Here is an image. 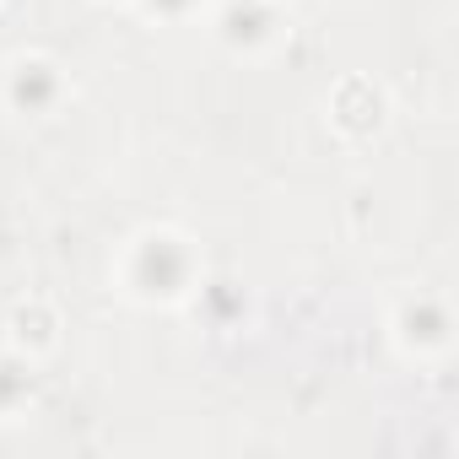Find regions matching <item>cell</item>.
I'll list each match as a JSON object with an SVG mask.
<instances>
[{"instance_id": "obj_11", "label": "cell", "mask_w": 459, "mask_h": 459, "mask_svg": "<svg viewBox=\"0 0 459 459\" xmlns=\"http://www.w3.org/2000/svg\"><path fill=\"white\" fill-rule=\"evenodd\" d=\"M281 6H292V0H281Z\"/></svg>"}, {"instance_id": "obj_3", "label": "cell", "mask_w": 459, "mask_h": 459, "mask_svg": "<svg viewBox=\"0 0 459 459\" xmlns=\"http://www.w3.org/2000/svg\"><path fill=\"white\" fill-rule=\"evenodd\" d=\"M76 103V76L49 49H22L0 65V108L22 125H49Z\"/></svg>"}, {"instance_id": "obj_1", "label": "cell", "mask_w": 459, "mask_h": 459, "mask_svg": "<svg viewBox=\"0 0 459 459\" xmlns=\"http://www.w3.org/2000/svg\"><path fill=\"white\" fill-rule=\"evenodd\" d=\"M211 276L205 265V249L195 233L173 221H146L119 244L114 265H108V281L125 303L135 308H152V314H178L189 308V298L200 292V281Z\"/></svg>"}, {"instance_id": "obj_4", "label": "cell", "mask_w": 459, "mask_h": 459, "mask_svg": "<svg viewBox=\"0 0 459 459\" xmlns=\"http://www.w3.org/2000/svg\"><path fill=\"white\" fill-rule=\"evenodd\" d=\"M200 28L227 60H244V65L271 60L292 39V17L281 0H211Z\"/></svg>"}, {"instance_id": "obj_5", "label": "cell", "mask_w": 459, "mask_h": 459, "mask_svg": "<svg viewBox=\"0 0 459 459\" xmlns=\"http://www.w3.org/2000/svg\"><path fill=\"white\" fill-rule=\"evenodd\" d=\"M325 125L341 146H378L394 125V98L373 76H341L325 92Z\"/></svg>"}, {"instance_id": "obj_6", "label": "cell", "mask_w": 459, "mask_h": 459, "mask_svg": "<svg viewBox=\"0 0 459 459\" xmlns=\"http://www.w3.org/2000/svg\"><path fill=\"white\" fill-rule=\"evenodd\" d=\"M60 308L49 303V298H39V292H28V298H12L6 308H0V346H12V351H22V357H55L60 351Z\"/></svg>"}, {"instance_id": "obj_7", "label": "cell", "mask_w": 459, "mask_h": 459, "mask_svg": "<svg viewBox=\"0 0 459 459\" xmlns=\"http://www.w3.org/2000/svg\"><path fill=\"white\" fill-rule=\"evenodd\" d=\"M44 394V362L39 357H22L12 346H0V427L6 421H22Z\"/></svg>"}, {"instance_id": "obj_9", "label": "cell", "mask_w": 459, "mask_h": 459, "mask_svg": "<svg viewBox=\"0 0 459 459\" xmlns=\"http://www.w3.org/2000/svg\"><path fill=\"white\" fill-rule=\"evenodd\" d=\"M211 0H130V12L146 22V28H189L205 17Z\"/></svg>"}, {"instance_id": "obj_8", "label": "cell", "mask_w": 459, "mask_h": 459, "mask_svg": "<svg viewBox=\"0 0 459 459\" xmlns=\"http://www.w3.org/2000/svg\"><path fill=\"white\" fill-rule=\"evenodd\" d=\"M189 308L211 325V330H238L244 314H249V292L238 281H221V276H205L200 292L189 298Z\"/></svg>"}, {"instance_id": "obj_10", "label": "cell", "mask_w": 459, "mask_h": 459, "mask_svg": "<svg viewBox=\"0 0 459 459\" xmlns=\"http://www.w3.org/2000/svg\"><path fill=\"white\" fill-rule=\"evenodd\" d=\"M92 6H130V0H92Z\"/></svg>"}, {"instance_id": "obj_2", "label": "cell", "mask_w": 459, "mask_h": 459, "mask_svg": "<svg viewBox=\"0 0 459 459\" xmlns=\"http://www.w3.org/2000/svg\"><path fill=\"white\" fill-rule=\"evenodd\" d=\"M384 341L411 368H443L459 341L454 298L443 287H400L384 308Z\"/></svg>"}]
</instances>
